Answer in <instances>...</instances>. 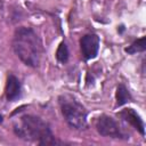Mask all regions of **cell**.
I'll use <instances>...</instances> for the list:
<instances>
[{"instance_id":"cell-1","label":"cell","mask_w":146,"mask_h":146,"mask_svg":"<svg viewBox=\"0 0 146 146\" xmlns=\"http://www.w3.org/2000/svg\"><path fill=\"white\" fill-rule=\"evenodd\" d=\"M13 48L18 58L27 66L35 67L42 55V43L31 27H19L15 31Z\"/></svg>"},{"instance_id":"cell-2","label":"cell","mask_w":146,"mask_h":146,"mask_svg":"<svg viewBox=\"0 0 146 146\" xmlns=\"http://www.w3.org/2000/svg\"><path fill=\"white\" fill-rule=\"evenodd\" d=\"M16 136L27 141H36L40 145L56 144V139L47 122L34 115H22L14 122Z\"/></svg>"},{"instance_id":"cell-3","label":"cell","mask_w":146,"mask_h":146,"mask_svg":"<svg viewBox=\"0 0 146 146\" xmlns=\"http://www.w3.org/2000/svg\"><path fill=\"white\" fill-rule=\"evenodd\" d=\"M62 114L70 127L74 129H84L87 127V111L71 95H62L59 97Z\"/></svg>"},{"instance_id":"cell-4","label":"cell","mask_w":146,"mask_h":146,"mask_svg":"<svg viewBox=\"0 0 146 146\" xmlns=\"http://www.w3.org/2000/svg\"><path fill=\"white\" fill-rule=\"evenodd\" d=\"M96 129L97 131L104 137H112V138H129L123 132L122 128L119 123L107 115H100L96 121Z\"/></svg>"},{"instance_id":"cell-5","label":"cell","mask_w":146,"mask_h":146,"mask_svg":"<svg viewBox=\"0 0 146 146\" xmlns=\"http://www.w3.org/2000/svg\"><path fill=\"white\" fill-rule=\"evenodd\" d=\"M82 56L86 60L92 59L97 56L99 49V38L96 34H86L80 40Z\"/></svg>"},{"instance_id":"cell-6","label":"cell","mask_w":146,"mask_h":146,"mask_svg":"<svg viewBox=\"0 0 146 146\" xmlns=\"http://www.w3.org/2000/svg\"><path fill=\"white\" fill-rule=\"evenodd\" d=\"M117 116H120L123 121L128 122L129 124H131L135 129H137L141 135L145 133V129H144V122L140 119V116L132 110V108H125L123 111H121Z\"/></svg>"},{"instance_id":"cell-7","label":"cell","mask_w":146,"mask_h":146,"mask_svg":"<svg viewBox=\"0 0 146 146\" xmlns=\"http://www.w3.org/2000/svg\"><path fill=\"white\" fill-rule=\"evenodd\" d=\"M19 96H21V82L15 75L9 74L6 84V97L8 100L14 102Z\"/></svg>"},{"instance_id":"cell-8","label":"cell","mask_w":146,"mask_h":146,"mask_svg":"<svg viewBox=\"0 0 146 146\" xmlns=\"http://www.w3.org/2000/svg\"><path fill=\"white\" fill-rule=\"evenodd\" d=\"M131 96L128 89L123 84H119L116 88V106H122L125 103L130 102Z\"/></svg>"},{"instance_id":"cell-9","label":"cell","mask_w":146,"mask_h":146,"mask_svg":"<svg viewBox=\"0 0 146 146\" xmlns=\"http://www.w3.org/2000/svg\"><path fill=\"white\" fill-rule=\"evenodd\" d=\"M144 50H145V36L138 39L131 46H129L128 48H125V51L128 54H136V52L144 51Z\"/></svg>"},{"instance_id":"cell-10","label":"cell","mask_w":146,"mask_h":146,"mask_svg":"<svg viewBox=\"0 0 146 146\" xmlns=\"http://www.w3.org/2000/svg\"><path fill=\"white\" fill-rule=\"evenodd\" d=\"M56 57L58 59L59 63L64 64L67 62L68 59V49H67V46L65 42H62L57 49V52H56Z\"/></svg>"},{"instance_id":"cell-11","label":"cell","mask_w":146,"mask_h":146,"mask_svg":"<svg viewBox=\"0 0 146 146\" xmlns=\"http://www.w3.org/2000/svg\"><path fill=\"white\" fill-rule=\"evenodd\" d=\"M1 121H2V116L0 115V123H1Z\"/></svg>"}]
</instances>
